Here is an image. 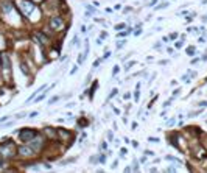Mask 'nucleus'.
<instances>
[{
	"mask_svg": "<svg viewBox=\"0 0 207 173\" xmlns=\"http://www.w3.org/2000/svg\"><path fill=\"white\" fill-rule=\"evenodd\" d=\"M41 147H42V140H41V139H36L34 142H31V148H33V151L41 150Z\"/></svg>",
	"mask_w": 207,
	"mask_h": 173,
	"instance_id": "nucleus-8",
	"label": "nucleus"
},
{
	"mask_svg": "<svg viewBox=\"0 0 207 173\" xmlns=\"http://www.w3.org/2000/svg\"><path fill=\"white\" fill-rule=\"evenodd\" d=\"M140 33H142V30H140V27H137V30H136V33H134V34L137 36V34H140Z\"/></svg>",
	"mask_w": 207,
	"mask_h": 173,
	"instance_id": "nucleus-24",
	"label": "nucleus"
},
{
	"mask_svg": "<svg viewBox=\"0 0 207 173\" xmlns=\"http://www.w3.org/2000/svg\"><path fill=\"white\" fill-rule=\"evenodd\" d=\"M111 56V52H108V50H106V53H104V58H109Z\"/></svg>",
	"mask_w": 207,
	"mask_h": 173,
	"instance_id": "nucleus-27",
	"label": "nucleus"
},
{
	"mask_svg": "<svg viewBox=\"0 0 207 173\" xmlns=\"http://www.w3.org/2000/svg\"><path fill=\"white\" fill-rule=\"evenodd\" d=\"M34 136H36V131L28 129V128H25V129H22V131L19 133V139H20L22 142H30V140H33Z\"/></svg>",
	"mask_w": 207,
	"mask_h": 173,
	"instance_id": "nucleus-3",
	"label": "nucleus"
},
{
	"mask_svg": "<svg viewBox=\"0 0 207 173\" xmlns=\"http://www.w3.org/2000/svg\"><path fill=\"white\" fill-rule=\"evenodd\" d=\"M145 153H147L148 156H153V154H154V153H153V151H149V150H147V151H145Z\"/></svg>",
	"mask_w": 207,
	"mask_h": 173,
	"instance_id": "nucleus-29",
	"label": "nucleus"
},
{
	"mask_svg": "<svg viewBox=\"0 0 207 173\" xmlns=\"http://www.w3.org/2000/svg\"><path fill=\"white\" fill-rule=\"evenodd\" d=\"M62 25H64V22H62L61 17H53V19H52V27H53V28L59 30V28H62Z\"/></svg>",
	"mask_w": 207,
	"mask_h": 173,
	"instance_id": "nucleus-6",
	"label": "nucleus"
},
{
	"mask_svg": "<svg viewBox=\"0 0 207 173\" xmlns=\"http://www.w3.org/2000/svg\"><path fill=\"white\" fill-rule=\"evenodd\" d=\"M19 153H20V154H24V156H30V154H33L34 151H33V148H31V147H22V148L19 150Z\"/></svg>",
	"mask_w": 207,
	"mask_h": 173,
	"instance_id": "nucleus-7",
	"label": "nucleus"
},
{
	"mask_svg": "<svg viewBox=\"0 0 207 173\" xmlns=\"http://www.w3.org/2000/svg\"><path fill=\"white\" fill-rule=\"evenodd\" d=\"M195 53H196V48H195V47H188V48H187V55H190V56H193Z\"/></svg>",
	"mask_w": 207,
	"mask_h": 173,
	"instance_id": "nucleus-11",
	"label": "nucleus"
},
{
	"mask_svg": "<svg viewBox=\"0 0 207 173\" xmlns=\"http://www.w3.org/2000/svg\"><path fill=\"white\" fill-rule=\"evenodd\" d=\"M139 89H140V84H137V86H136V90H134V100H136V101H139V97H140Z\"/></svg>",
	"mask_w": 207,
	"mask_h": 173,
	"instance_id": "nucleus-10",
	"label": "nucleus"
},
{
	"mask_svg": "<svg viewBox=\"0 0 207 173\" xmlns=\"http://www.w3.org/2000/svg\"><path fill=\"white\" fill-rule=\"evenodd\" d=\"M36 115H37V111H33V112H30V117H31V118H33V117H36Z\"/></svg>",
	"mask_w": 207,
	"mask_h": 173,
	"instance_id": "nucleus-23",
	"label": "nucleus"
},
{
	"mask_svg": "<svg viewBox=\"0 0 207 173\" xmlns=\"http://www.w3.org/2000/svg\"><path fill=\"white\" fill-rule=\"evenodd\" d=\"M2 67H3V69H6V70H9V69H11V59H9V56H8L6 53H3V55H2Z\"/></svg>",
	"mask_w": 207,
	"mask_h": 173,
	"instance_id": "nucleus-4",
	"label": "nucleus"
},
{
	"mask_svg": "<svg viewBox=\"0 0 207 173\" xmlns=\"http://www.w3.org/2000/svg\"><path fill=\"white\" fill-rule=\"evenodd\" d=\"M167 6H168V3L165 2V3H160V5H157V6H156V9H164V8H167Z\"/></svg>",
	"mask_w": 207,
	"mask_h": 173,
	"instance_id": "nucleus-14",
	"label": "nucleus"
},
{
	"mask_svg": "<svg viewBox=\"0 0 207 173\" xmlns=\"http://www.w3.org/2000/svg\"><path fill=\"white\" fill-rule=\"evenodd\" d=\"M134 64H136V61H132V62H128V64L125 66V70H129V69H131V66H134Z\"/></svg>",
	"mask_w": 207,
	"mask_h": 173,
	"instance_id": "nucleus-16",
	"label": "nucleus"
},
{
	"mask_svg": "<svg viewBox=\"0 0 207 173\" xmlns=\"http://www.w3.org/2000/svg\"><path fill=\"white\" fill-rule=\"evenodd\" d=\"M19 9L22 11V14L24 16H28L33 13V9H34V3L33 2H28V0H19Z\"/></svg>",
	"mask_w": 207,
	"mask_h": 173,
	"instance_id": "nucleus-2",
	"label": "nucleus"
},
{
	"mask_svg": "<svg viewBox=\"0 0 207 173\" xmlns=\"http://www.w3.org/2000/svg\"><path fill=\"white\" fill-rule=\"evenodd\" d=\"M125 27H126L125 24H117V25H115V30H117V31H120V30H123Z\"/></svg>",
	"mask_w": 207,
	"mask_h": 173,
	"instance_id": "nucleus-15",
	"label": "nucleus"
},
{
	"mask_svg": "<svg viewBox=\"0 0 207 173\" xmlns=\"http://www.w3.org/2000/svg\"><path fill=\"white\" fill-rule=\"evenodd\" d=\"M167 159H168V161H173V162H177V164H181V159H177V158H175V156H167Z\"/></svg>",
	"mask_w": 207,
	"mask_h": 173,
	"instance_id": "nucleus-12",
	"label": "nucleus"
},
{
	"mask_svg": "<svg viewBox=\"0 0 207 173\" xmlns=\"http://www.w3.org/2000/svg\"><path fill=\"white\" fill-rule=\"evenodd\" d=\"M115 94H117V89H114V90H112V92H111V95H109V98H111V97H114V95H115Z\"/></svg>",
	"mask_w": 207,
	"mask_h": 173,
	"instance_id": "nucleus-25",
	"label": "nucleus"
},
{
	"mask_svg": "<svg viewBox=\"0 0 207 173\" xmlns=\"http://www.w3.org/2000/svg\"><path fill=\"white\" fill-rule=\"evenodd\" d=\"M90 162H92V164H93V162L97 164V162H98V158H95V156H92V158H90Z\"/></svg>",
	"mask_w": 207,
	"mask_h": 173,
	"instance_id": "nucleus-21",
	"label": "nucleus"
},
{
	"mask_svg": "<svg viewBox=\"0 0 207 173\" xmlns=\"http://www.w3.org/2000/svg\"><path fill=\"white\" fill-rule=\"evenodd\" d=\"M177 37V33H171V34H170V39H176Z\"/></svg>",
	"mask_w": 207,
	"mask_h": 173,
	"instance_id": "nucleus-22",
	"label": "nucleus"
},
{
	"mask_svg": "<svg viewBox=\"0 0 207 173\" xmlns=\"http://www.w3.org/2000/svg\"><path fill=\"white\" fill-rule=\"evenodd\" d=\"M34 36H36V39H39V42H41V44H45V42H47V37H45L44 34H41V33H36Z\"/></svg>",
	"mask_w": 207,
	"mask_h": 173,
	"instance_id": "nucleus-9",
	"label": "nucleus"
},
{
	"mask_svg": "<svg viewBox=\"0 0 207 173\" xmlns=\"http://www.w3.org/2000/svg\"><path fill=\"white\" fill-rule=\"evenodd\" d=\"M14 153H16V147L13 142H5V144L0 145V154L2 156L11 158V156H14Z\"/></svg>",
	"mask_w": 207,
	"mask_h": 173,
	"instance_id": "nucleus-1",
	"label": "nucleus"
},
{
	"mask_svg": "<svg viewBox=\"0 0 207 173\" xmlns=\"http://www.w3.org/2000/svg\"><path fill=\"white\" fill-rule=\"evenodd\" d=\"M148 140H149V142H153V144H156V142H159V137H149Z\"/></svg>",
	"mask_w": 207,
	"mask_h": 173,
	"instance_id": "nucleus-18",
	"label": "nucleus"
},
{
	"mask_svg": "<svg viewBox=\"0 0 207 173\" xmlns=\"http://www.w3.org/2000/svg\"><path fill=\"white\" fill-rule=\"evenodd\" d=\"M24 115H25V114H24V112H20V114H17V115H16V117H17V118H22Z\"/></svg>",
	"mask_w": 207,
	"mask_h": 173,
	"instance_id": "nucleus-30",
	"label": "nucleus"
},
{
	"mask_svg": "<svg viewBox=\"0 0 207 173\" xmlns=\"http://www.w3.org/2000/svg\"><path fill=\"white\" fill-rule=\"evenodd\" d=\"M182 39H184V36H182ZM182 39H181V41H177V42H176V48H181V47H182V42H184Z\"/></svg>",
	"mask_w": 207,
	"mask_h": 173,
	"instance_id": "nucleus-17",
	"label": "nucleus"
},
{
	"mask_svg": "<svg viewBox=\"0 0 207 173\" xmlns=\"http://www.w3.org/2000/svg\"><path fill=\"white\" fill-rule=\"evenodd\" d=\"M125 45V41H120V42H117V48H121Z\"/></svg>",
	"mask_w": 207,
	"mask_h": 173,
	"instance_id": "nucleus-20",
	"label": "nucleus"
},
{
	"mask_svg": "<svg viewBox=\"0 0 207 173\" xmlns=\"http://www.w3.org/2000/svg\"><path fill=\"white\" fill-rule=\"evenodd\" d=\"M182 80H184V83H190V78H188V75H184V77H182Z\"/></svg>",
	"mask_w": 207,
	"mask_h": 173,
	"instance_id": "nucleus-19",
	"label": "nucleus"
},
{
	"mask_svg": "<svg viewBox=\"0 0 207 173\" xmlns=\"http://www.w3.org/2000/svg\"><path fill=\"white\" fill-rule=\"evenodd\" d=\"M58 100H59V97H58V95H55V97H52V98L48 100V105H53V103H55V101H58Z\"/></svg>",
	"mask_w": 207,
	"mask_h": 173,
	"instance_id": "nucleus-13",
	"label": "nucleus"
},
{
	"mask_svg": "<svg viewBox=\"0 0 207 173\" xmlns=\"http://www.w3.org/2000/svg\"><path fill=\"white\" fill-rule=\"evenodd\" d=\"M117 72H118V67H117V66H115V67H114V70H112V73H114V75H115V73H117Z\"/></svg>",
	"mask_w": 207,
	"mask_h": 173,
	"instance_id": "nucleus-28",
	"label": "nucleus"
},
{
	"mask_svg": "<svg viewBox=\"0 0 207 173\" xmlns=\"http://www.w3.org/2000/svg\"><path fill=\"white\" fill-rule=\"evenodd\" d=\"M0 9H2V13H3V14H6V13H9V11L13 9V3L5 0V2H2V3H0Z\"/></svg>",
	"mask_w": 207,
	"mask_h": 173,
	"instance_id": "nucleus-5",
	"label": "nucleus"
},
{
	"mask_svg": "<svg viewBox=\"0 0 207 173\" xmlns=\"http://www.w3.org/2000/svg\"><path fill=\"white\" fill-rule=\"evenodd\" d=\"M199 106H207V101H201V103H199Z\"/></svg>",
	"mask_w": 207,
	"mask_h": 173,
	"instance_id": "nucleus-31",
	"label": "nucleus"
},
{
	"mask_svg": "<svg viewBox=\"0 0 207 173\" xmlns=\"http://www.w3.org/2000/svg\"><path fill=\"white\" fill-rule=\"evenodd\" d=\"M98 64H100V59H97V61L93 62V67H98Z\"/></svg>",
	"mask_w": 207,
	"mask_h": 173,
	"instance_id": "nucleus-26",
	"label": "nucleus"
}]
</instances>
